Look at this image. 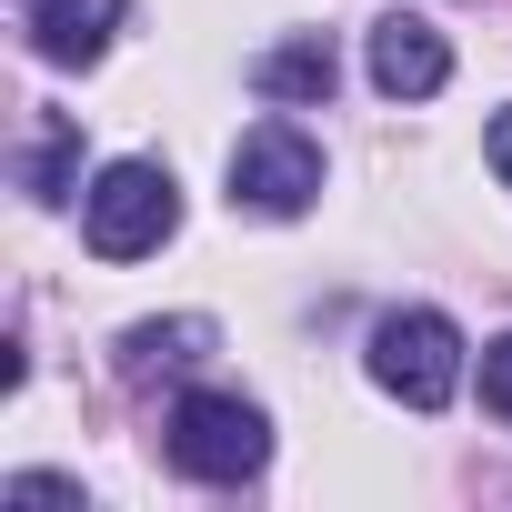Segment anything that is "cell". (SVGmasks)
Returning <instances> with one entry per match:
<instances>
[{"label": "cell", "instance_id": "obj_1", "mask_svg": "<svg viewBox=\"0 0 512 512\" xmlns=\"http://www.w3.org/2000/svg\"><path fill=\"white\" fill-rule=\"evenodd\" d=\"M272 462V412L241 402V392H181L171 402V472L181 482H211V492H241L262 482Z\"/></svg>", "mask_w": 512, "mask_h": 512}, {"label": "cell", "instance_id": "obj_2", "mask_svg": "<svg viewBox=\"0 0 512 512\" xmlns=\"http://www.w3.org/2000/svg\"><path fill=\"white\" fill-rule=\"evenodd\" d=\"M181 231V181L161 161H101V181L81 191V241L101 262H151Z\"/></svg>", "mask_w": 512, "mask_h": 512}, {"label": "cell", "instance_id": "obj_3", "mask_svg": "<svg viewBox=\"0 0 512 512\" xmlns=\"http://www.w3.org/2000/svg\"><path fill=\"white\" fill-rule=\"evenodd\" d=\"M462 322L452 312H432V302H412V312H382L372 322V382L392 392V402H412V412H442L452 392H462Z\"/></svg>", "mask_w": 512, "mask_h": 512}, {"label": "cell", "instance_id": "obj_4", "mask_svg": "<svg viewBox=\"0 0 512 512\" xmlns=\"http://www.w3.org/2000/svg\"><path fill=\"white\" fill-rule=\"evenodd\" d=\"M322 201V141L292 121H251L231 141V211H262V221H302Z\"/></svg>", "mask_w": 512, "mask_h": 512}, {"label": "cell", "instance_id": "obj_5", "mask_svg": "<svg viewBox=\"0 0 512 512\" xmlns=\"http://www.w3.org/2000/svg\"><path fill=\"white\" fill-rule=\"evenodd\" d=\"M442 81H452V41H442L432 21H412V11L372 21V91H392V101H432Z\"/></svg>", "mask_w": 512, "mask_h": 512}, {"label": "cell", "instance_id": "obj_6", "mask_svg": "<svg viewBox=\"0 0 512 512\" xmlns=\"http://www.w3.org/2000/svg\"><path fill=\"white\" fill-rule=\"evenodd\" d=\"M31 51L41 61H61V71H91L111 41H121V21H131V0H31Z\"/></svg>", "mask_w": 512, "mask_h": 512}, {"label": "cell", "instance_id": "obj_7", "mask_svg": "<svg viewBox=\"0 0 512 512\" xmlns=\"http://www.w3.org/2000/svg\"><path fill=\"white\" fill-rule=\"evenodd\" d=\"M332 81H342V61H332V41H322V31H292L282 51L251 61V91L282 101V111H322V101H332Z\"/></svg>", "mask_w": 512, "mask_h": 512}, {"label": "cell", "instance_id": "obj_8", "mask_svg": "<svg viewBox=\"0 0 512 512\" xmlns=\"http://www.w3.org/2000/svg\"><path fill=\"white\" fill-rule=\"evenodd\" d=\"M482 412H492V422H512V332H502V342H482Z\"/></svg>", "mask_w": 512, "mask_h": 512}, {"label": "cell", "instance_id": "obj_9", "mask_svg": "<svg viewBox=\"0 0 512 512\" xmlns=\"http://www.w3.org/2000/svg\"><path fill=\"white\" fill-rule=\"evenodd\" d=\"M61 171H71V131L51 121V141H41V161H31V191H41V201H61Z\"/></svg>", "mask_w": 512, "mask_h": 512}, {"label": "cell", "instance_id": "obj_10", "mask_svg": "<svg viewBox=\"0 0 512 512\" xmlns=\"http://www.w3.org/2000/svg\"><path fill=\"white\" fill-rule=\"evenodd\" d=\"M11 502H81V482H51V472H21Z\"/></svg>", "mask_w": 512, "mask_h": 512}, {"label": "cell", "instance_id": "obj_11", "mask_svg": "<svg viewBox=\"0 0 512 512\" xmlns=\"http://www.w3.org/2000/svg\"><path fill=\"white\" fill-rule=\"evenodd\" d=\"M482 151H492V171H502V191H512V111H492V131H482Z\"/></svg>", "mask_w": 512, "mask_h": 512}]
</instances>
